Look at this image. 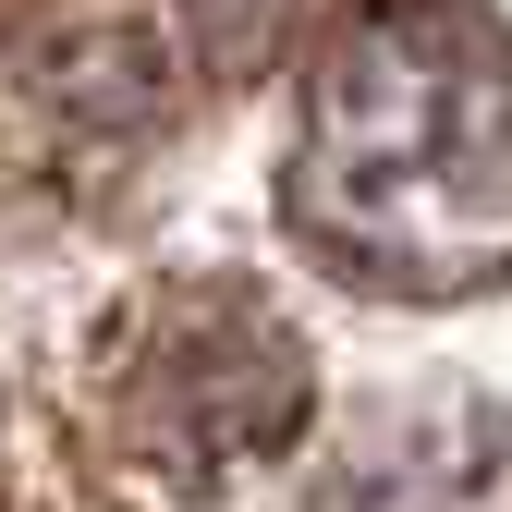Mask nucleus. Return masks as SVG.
Returning <instances> with one entry per match:
<instances>
[{"label":"nucleus","instance_id":"nucleus-1","mask_svg":"<svg viewBox=\"0 0 512 512\" xmlns=\"http://www.w3.org/2000/svg\"><path fill=\"white\" fill-rule=\"evenodd\" d=\"M293 220L391 293L512 269V49L476 13H366L305 110Z\"/></svg>","mask_w":512,"mask_h":512},{"label":"nucleus","instance_id":"nucleus-2","mask_svg":"<svg viewBox=\"0 0 512 512\" xmlns=\"http://www.w3.org/2000/svg\"><path fill=\"white\" fill-rule=\"evenodd\" d=\"M305 415V354L256 317H171V342L135 378V427L159 464H232V452H269V439Z\"/></svg>","mask_w":512,"mask_h":512}]
</instances>
